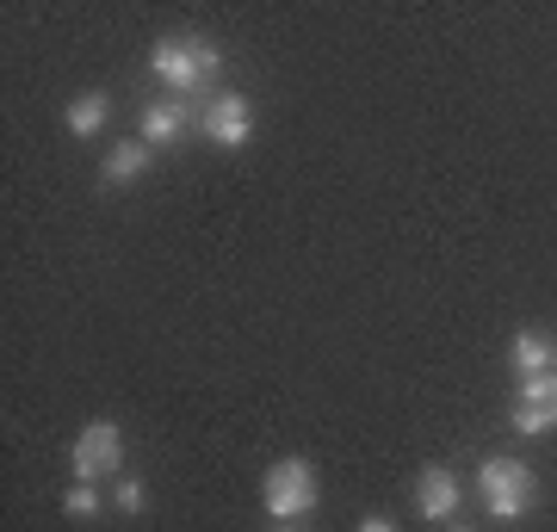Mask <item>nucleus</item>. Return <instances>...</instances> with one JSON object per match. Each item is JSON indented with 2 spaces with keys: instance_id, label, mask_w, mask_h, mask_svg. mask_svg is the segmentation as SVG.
<instances>
[{
  "instance_id": "2",
  "label": "nucleus",
  "mask_w": 557,
  "mask_h": 532,
  "mask_svg": "<svg viewBox=\"0 0 557 532\" xmlns=\"http://www.w3.org/2000/svg\"><path fill=\"white\" fill-rule=\"evenodd\" d=\"M478 490H483V508L496 514V520H527L539 508V471L520 465V458H483Z\"/></svg>"
},
{
  "instance_id": "15",
  "label": "nucleus",
  "mask_w": 557,
  "mask_h": 532,
  "mask_svg": "<svg viewBox=\"0 0 557 532\" xmlns=\"http://www.w3.org/2000/svg\"><path fill=\"white\" fill-rule=\"evenodd\" d=\"M267 532H304V527H298V520H273Z\"/></svg>"
},
{
  "instance_id": "8",
  "label": "nucleus",
  "mask_w": 557,
  "mask_h": 532,
  "mask_svg": "<svg viewBox=\"0 0 557 532\" xmlns=\"http://www.w3.org/2000/svg\"><path fill=\"white\" fill-rule=\"evenodd\" d=\"M186 124H193V106H186V99H168V106L156 99V106H143V131L137 137L149 143V149H174Z\"/></svg>"
},
{
  "instance_id": "7",
  "label": "nucleus",
  "mask_w": 557,
  "mask_h": 532,
  "mask_svg": "<svg viewBox=\"0 0 557 532\" xmlns=\"http://www.w3.org/2000/svg\"><path fill=\"white\" fill-rule=\"evenodd\" d=\"M416 508H421V520H453L458 514V471L428 465V471L416 477Z\"/></svg>"
},
{
  "instance_id": "6",
  "label": "nucleus",
  "mask_w": 557,
  "mask_h": 532,
  "mask_svg": "<svg viewBox=\"0 0 557 532\" xmlns=\"http://www.w3.org/2000/svg\"><path fill=\"white\" fill-rule=\"evenodd\" d=\"M557 428V372H539V378H520V396H515V434H552Z\"/></svg>"
},
{
  "instance_id": "1",
  "label": "nucleus",
  "mask_w": 557,
  "mask_h": 532,
  "mask_svg": "<svg viewBox=\"0 0 557 532\" xmlns=\"http://www.w3.org/2000/svg\"><path fill=\"white\" fill-rule=\"evenodd\" d=\"M149 69H156L174 94H199L205 81L223 69V50L211 38H199V32H168V38L149 50Z\"/></svg>"
},
{
  "instance_id": "5",
  "label": "nucleus",
  "mask_w": 557,
  "mask_h": 532,
  "mask_svg": "<svg viewBox=\"0 0 557 532\" xmlns=\"http://www.w3.org/2000/svg\"><path fill=\"white\" fill-rule=\"evenodd\" d=\"M205 137L218 143V149H242V143L255 137V106L248 94H211V106L199 112Z\"/></svg>"
},
{
  "instance_id": "10",
  "label": "nucleus",
  "mask_w": 557,
  "mask_h": 532,
  "mask_svg": "<svg viewBox=\"0 0 557 532\" xmlns=\"http://www.w3.org/2000/svg\"><path fill=\"white\" fill-rule=\"evenodd\" d=\"M515 366H520V378L557 372V335H545V329H520L515 335Z\"/></svg>"
},
{
  "instance_id": "4",
  "label": "nucleus",
  "mask_w": 557,
  "mask_h": 532,
  "mask_svg": "<svg viewBox=\"0 0 557 532\" xmlns=\"http://www.w3.org/2000/svg\"><path fill=\"white\" fill-rule=\"evenodd\" d=\"M119 465H124V434L112 421H87L75 434V446H69L75 483H106V477H119Z\"/></svg>"
},
{
  "instance_id": "16",
  "label": "nucleus",
  "mask_w": 557,
  "mask_h": 532,
  "mask_svg": "<svg viewBox=\"0 0 557 532\" xmlns=\"http://www.w3.org/2000/svg\"><path fill=\"white\" fill-rule=\"evenodd\" d=\"M453 532H465V527H453Z\"/></svg>"
},
{
  "instance_id": "11",
  "label": "nucleus",
  "mask_w": 557,
  "mask_h": 532,
  "mask_svg": "<svg viewBox=\"0 0 557 532\" xmlns=\"http://www.w3.org/2000/svg\"><path fill=\"white\" fill-rule=\"evenodd\" d=\"M112 124V94H81L69 106V137H100Z\"/></svg>"
},
{
  "instance_id": "14",
  "label": "nucleus",
  "mask_w": 557,
  "mask_h": 532,
  "mask_svg": "<svg viewBox=\"0 0 557 532\" xmlns=\"http://www.w3.org/2000/svg\"><path fill=\"white\" fill-rule=\"evenodd\" d=\"M359 532H397V520H391V514H366V520H359Z\"/></svg>"
},
{
  "instance_id": "9",
  "label": "nucleus",
  "mask_w": 557,
  "mask_h": 532,
  "mask_svg": "<svg viewBox=\"0 0 557 532\" xmlns=\"http://www.w3.org/2000/svg\"><path fill=\"white\" fill-rule=\"evenodd\" d=\"M149 161H156V149H149V143H143V137H124V143H112V149H106L100 180H106V186H131V180L149 174Z\"/></svg>"
},
{
  "instance_id": "3",
  "label": "nucleus",
  "mask_w": 557,
  "mask_h": 532,
  "mask_svg": "<svg viewBox=\"0 0 557 532\" xmlns=\"http://www.w3.org/2000/svg\"><path fill=\"white\" fill-rule=\"evenodd\" d=\"M317 471H310V458H278V465H267V477H260V502H267V514L273 520H304V514L317 508Z\"/></svg>"
},
{
  "instance_id": "12",
  "label": "nucleus",
  "mask_w": 557,
  "mask_h": 532,
  "mask_svg": "<svg viewBox=\"0 0 557 532\" xmlns=\"http://www.w3.org/2000/svg\"><path fill=\"white\" fill-rule=\"evenodd\" d=\"M62 508L75 514V520H94V514L106 508V495H100V483H69V495H62Z\"/></svg>"
},
{
  "instance_id": "13",
  "label": "nucleus",
  "mask_w": 557,
  "mask_h": 532,
  "mask_svg": "<svg viewBox=\"0 0 557 532\" xmlns=\"http://www.w3.org/2000/svg\"><path fill=\"white\" fill-rule=\"evenodd\" d=\"M112 502H119L124 514H143V508H149V490H143V477H119V483H112Z\"/></svg>"
}]
</instances>
